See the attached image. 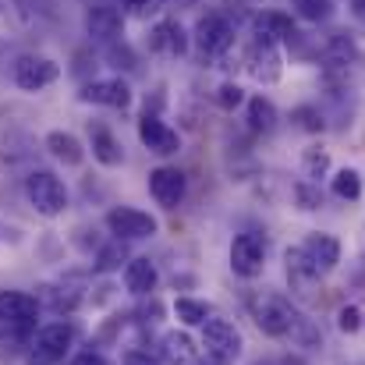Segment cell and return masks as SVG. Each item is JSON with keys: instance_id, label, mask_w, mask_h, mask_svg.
Here are the masks:
<instances>
[{"instance_id": "cell-1", "label": "cell", "mask_w": 365, "mask_h": 365, "mask_svg": "<svg viewBox=\"0 0 365 365\" xmlns=\"http://www.w3.org/2000/svg\"><path fill=\"white\" fill-rule=\"evenodd\" d=\"M252 319H255V327H259L266 337H273V341H291L305 316L298 312V305H294L291 298H284V294H262V298L252 305Z\"/></svg>"}, {"instance_id": "cell-2", "label": "cell", "mask_w": 365, "mask_h": 365, "mask_svg": "<svg viewBox=\"0 0 365 365\" xmlns=\"http://www.w3.org/2000/svg\"><path fill=\"white\" fill-rule=\"evenodd\" d=\"M25 195L39 217H61L68 210V188L53 170H32L25 178Z\"/></svg>"}, {"instance_id": "cell-3", "label": "cell", "mask_w": 365, "mask_h": 365, "mask_svg": "<svg viewBox=\"0 0 365 365\" xmlns=\"http://www.w3.org/2000/svg\"><path fill=\"white\" fill-rule=\"evenodd\" d=\"M227 259H231V273H235V277H242V280L262 277V269H266V238L255 235V231L235 235Z\"/></svg>"}, {"instance_id": "cell-4", "label": "cell", "mask_w": 365, "mask_h": 365, "mask_svg": "<svg viewBox=\"0 0 365 365\" xmlns=\"http://www.w3.org/2000/svg\"><path fill=\"white\" fill-rule=\"evenodd\" d=\"M245 71L259 82V86H277L284 75V53L280 43L269 39H252L248 53H245Z\"/></svg>"}, {"instance_id": "cell-5", "label": "cell", "mask_w": 365, "mask_h": 365, "mask_svg": "<svg viewBox=\"0 0 365 365\" xmlns=\"http://www.w3.org/2000/svg\"><path fill=\"white\" fill-rule=\"evenodd\" d=\"M107 227L121 242H142V238H153L160 231L156 217H149L145 210H135V206H114L107 213Z\"/></svg>"}, {"instance_id": "cell-6", "label": "cell", "mask_w": 365, "mask_h": 365, "mask_svg": "<svg viewBox=\"0 0 365 365\" xmlns=\"http://www.w3.org/2000/svg\"><path fill=\"white\" fill-rule=\"evenodd\" d=\"M36 316H39L36 294L0 291V327H7L14 334H29V330H36Z\"/></svg>"}, {"instance_id": "cell-7", "label": "cell", "mask_w": 365, "mask_h": 365, "mask_svg": "<svg viewBox=\"0 0 365 365\" xmlns=\"http://www.w3.org/2000/svg\"><path fill=\"white\" fill-rule=\"evenodd\" d=\"M57 78H61V64L43 57V53H25L14 64V86L25 93H39V89L53 86Z\"/></svg>"}, {"instance_id": "cell-8", "label": "cell", "mask_w": 365, "mask_h": 365, "mask_svg": "<svg viewBox=\"0 0 365 365\" xmlns=\"http://www.w3.org/2000/svg\"><path fill=\"white\" fill-rule=\"evenodd\" d=\"M195 46L202 50V57H224L235 46V29L224 14H202L195 25Z\"/></svg>"}, {"instance_id": "cell-9", "label": "cell", "mask_w": 365, "mask_h": 365, "mask_svg": "<svg viewBox=\"0 0 365 365\" xmlns=\"http://www.w3.org/2000/svg\"><path fill=\"white\" fill-rule=\"evenodd\" d=\"M202 348H206L210 355H217V359L238 362V359H242V348H245V337L235 323L213 316V319L202 327Z\"/></svg>"}, {"instance_id": "cell-10", "label": "cell", "mask_w": 365, "mask_h": 365, "mask_svg": "<svg viewBox=\"0 0 365 365\" xmlns=\"http://www.w3.org/2000/svg\"><path fill=\"white\" fill-rule=\"evenodd\" d=\"M185 192H188V178L178 167H156V170H149V195L156 199V206L178 210L185 202Z\"/></svg>"}, {"instance_id": "cell-11", "label": "cell", "mask_w": 365, "mask_h": 365, "mask_svg": "<svg viewBox=\"0 0 365 365\" xmlns=\"http://www.w3.org/2000/svg\"><path fill=\"white\" fill-rule=\"evenodd\" d=\"M78 96L82 103H96V107H114V110L131 107V86L121 78H93L82 86Z\"/></svg>"}, {"instance_id": "cell-12", "label": "cell", "mask_w": 365, "mask_h": 365, "mask_svg": "<svg viewBox=\"0 0 365 365\" xmlns=\"http://www.w3.org/2000/svg\"><path fill=\"white\" fill-rule=\"evenodd\" d=\"M138 138H142V145H145L149 153H156V156H174V153L181 149V135L167 121H160L156 114H142Z\"/></svg>"}, {"instance_id": "cell-13", "label": "cell", "mask_w": 365, "mask_h": 365, "mask_svg": "<svg viewBox=\"0 0 365 365\" xmlns=\"http://www.w3.org/2000/svg\"><path fill=\"white\" fill-rule=\"evenodd\" d=\"M156 284H160V269H156V262H153L149 255H135V259L124 266V287H128V294H135V298H153Z\"/></svg>"}, {"instance_id": "cell-14", "label": "cell", "mask_w": 365, "mask_h": 365, "mask_svg": "<svg viewBox=\"0 0 365 365\" xmlns=\"http://www.w3.org/2000/svg\"><path fill=\"white\" fill-rule=\"evenodd\" d=\"M86 29L93 39H103V43H114L124 29V11L114 4H96L86 11Z\"/></svg>"}, {"instance_id": "cell-15", "label": "cell", "mask_w": 365, "mask_h": 365, "mask_svg": "<svg viewBox=\"0 0 365 365\" xmlns=\"http://www.w3.org/2000/svg\"><path fill=\"white\" fill-rule=\"evenodd\" d=\"M302 252H305L309 262L319 269V277L330 273V269H337V262H341V242H337L334 235H327V231L309 235V238L302 242Z\"/></svg>"}, {"instance_id": "cell-16", "label": "cell", "mask_w": 365, "mask_h": 365, "mask_svg": "<svg viewBox=\"0 0 365 365\" xmlns=\"http://www.w3.org/2000/svg\"><path fill=\"white\" fill-rule=\"evenodd\" d=\"M252 29H255V39H269V43H291L298 36L291 14H284V11H259Z\"/></svg>"}, {"instance_id": "cell-17", "label": "cell", "mask_w": 365, "mask_h": 365, "mask_svg": "<svg viewBox=\"0 0 365 365\" xmlns=\"http://www.w3.org/2000/svg\"><path fill=\"white\" fill-rule=\"evenodd\" d=\"M89 149H93V160H100L103 167H118L124 160V149L118 142V135L107 128V124H89Z\"/></svg>"}, {"instance_id": "cell-18", "label": "cell", "mask_w": 365, "mask_h": 365, "mask_svg": "<svg viewBox=\"0 0 365 365\" xmlns=\"http://www.w3.org/2000/svg\"><path fill=\"white\" fill-rule=\"evenodd\" d=\"M160 362H167V365H192V362H199L192 337H188L185 330H167V334L160 337Z\"/></svg>"}, {"instance_id": "cell-19", "label": "cell", "mask_w": 365, "mask_h": 365, "mask_svg": "<svg viewBox=\"0 0 365 365\" xmlns=\"http://www.w3.org/2000/svg\"><path fill=\"white\" fill-rule=\"evenodd\" d=\"M149 46H153V50H163V53H174V57H185V53H188V32H185L178 21L163 18V21L149 32Z\"/></svg>"}, {"instance_id": "cell-20", "label": "cell", "mask_w": 365, "mask_h": 365, "mask_svg": "<svg viewBox=\"0 0 365 365\" xmlns=\"http://www.w3.org/2000/svg\"><path fill=\"white\" fill-rule=\"evenodd\" d=\"M284 262H287V280H291V287H298L302 294L319 280V269L309 262V255L302 252V245L287 248V252H284Z\"/></svg>"}, {"instance_id": "cell-21", "label": "cell", "mask_w": 365, "mask_h": 365, "mask_svg": "<svg viewBox=\"0 0 365 365\" xmlns=\"http://www.w3.org/2000/svg\"><path fill=\"white\" fill-rule=\"evenodd\" d=\"M46 149L53 160H61L64 167H78L86 160V145L71 135V131H50L46 135Z\"/></svg>"}, {"instance_id": "cell-22", "label": "cell", "mask_w": 365, "mask_h": 365, "mask_svg": "<svg viewBox=\"0 0 365 365\" xmlns=\"http://www.w3.org/2000/svg\"><path fill=\"white\" fill-rule=\"evenodd\" d=\"M71 341H75V330H71L64 319L46 323V327L36 330V348H46V351H53V355H61V359H68Z\"/></svg>"}, {"instance_id": "cell-23", "label": "cell", "mask_w": 365, "mask_h": 365, "mask_svg": "<svg viewBox=\"0 0 365 365\" xmlns=\"http://www.w3.org/2000/svg\"><path fill=\"white\" fill-rule=\"evenodd\" d=\"M128 262H131L128 242H121V238H110V242L96 252L93 269H96V273H118V269H121V266H128Z\"/></svg>"}, {"instance_id": "cell-24", "label": "cell", "mask_w": 365, "mask_h": 365, "mask_svg": "<svg viewBox=\"0 0 365 365\" xmlns=\"http://www.w3.org/2000/svg\"><path fill=\"white\" fill-rule=\"evenodd\" d=\"M245 110H248V128H252V131L266 135V131L277 128V107H273V100H266V96H252V100L245 103Z\"/></svg>"}, {"instance_id": "cell-25", "label": "cell", "mask_w": 365, "mask_h": 365, "mask_svg": "<svg viewBox=\"0 0 365 365\" xmlns=\"http://www.w3.org/2000/svg\"><path fill=\"white\" fill-rule=\"evenodd\" d=\"M174 316L185 327H206L213 319V305L210 302H199V298H178L174 302Z\"/></svg>"}, {"instance_id": "cell-26", "label": "cell", "mask_w": 365, "mask_h": 365, "mask_svg": "<svg viewBox=\"0 0 365 365\" xmlns=\"http://www.w3.org/2000/svg\"><path fill=\"white\" fill-rule=\"evenodd\" d=\"M302 178L312 181V185H319L323 178H330V153L319 149V145H309L302 153Z\"/></svg>"}, {"instance_id": "cell-27", "label": "cell", "mask_w": 365, "mask_h": 365, "mask_svg": "<svg viewBox=\"0 0 365 365\" xmlns=\"http://www.w3.org/2000/svg\"><path fill=\"white\" fill-rule=\"evenodd\" d=\"M330 192H334L337 199H344V202H355V199H362V174H359L355 167H344V170H337V174L330 178Z\"/></svg>"}, {"instance_id": "cell-28", "label": "cell", "mask_w": 365, "mask_h": 365, "mask_svg": "<svg viewBox=\"0 0 365 365\" xmlns=\"http://www.w3.org/2000/svg\"><path fill=\"white\" fill-rule=\"evenodd\" d=\"M291 4H294L298 18H305V21H327L334 14V0H291Z\"/></svg>"}, {"instance_id": "cell-29", "label": "cell", "mask_w": 365, "mask_h": 365, "mask_svg": "<svg viewBox=\"0 0 365 365\" xmlns=\"http://www.w3.org/2000/svg\"><path fill=\"white\" fill-rule=\"evenodd\" d=\"M213 100H217L220 110H238L242 103H248V100H245V89L238 82H224V86L213 93Z\"/></svg>"}, {"instance_id": "cell-30", "label": "cell", "mask_w": 365, "mask_h": 365, "mask_svg": "<svg viewBox=\"0 0 365 365\" xmlns=\"http://www.w3.org/2000/svg\"><path fill=\"white\" fill-rule=\"evenodd\" d=\"M294 199H298V210H305V213H312V210L323 206L319 185H312V181H298V185H294Z\"/></svg>"}, {"instance_id": "cell-31", "label": "cell", "mask_w": 365, "mask_h": 365, "mask_svg": "<svg viewBox=\"0 0 365 365\" xmlns=\"http://www.w3.org/2000/svg\"><path fill=\"white\" fill-rule=\"evenodd\" d=\"M337 330L341 334H359L362 330V309L359 305H341L337 309Z\"/></svg>"}, {"instance_id": "cell-32", "label": "cell", "mask_w": 365, "mask_h": 365, "mask_svg": "<svg viewBox=\"0 0 365 365\" xmlns=\"http://www.w3.org/2000/svg\"><path fill=\"white\" fill-rule=\"evenodd\" d=\"M294 118H298V124H302L305 131H323V128H327V124H323V114H319L316 107H298Z\"/></svg>"}, {"instance_id": "cell-33", "label": "cell", "mask_w": 365, "mask_h": 365, "mask_svg": "<svg viewBox=\"0 0 365 365\" xmlns=\"http://www.w3.org/2000/svg\"><path fill=\"white\" fill-rule=\"evenodd\" d=\"M25 365H64V359L53 355V351H46V348H36V344H32V351H29Z\"/></svg>"}, {"instance_id": "cell-34", "label": "cell", "mask_w": 365, "mask_h": 365, "mask_svg": "<svg viewBox=\"0 0 365 365\" xmlns=\"http://www.w3.org/2000/svg\"><path fill=\"white\" fill-rule=\"evenodd\" d=\"M107 57L114 61V68H124V71H128V68H135V57H131V50H128V46H110V53H107Z\"/></svg>"}, {"instance_id": "cell-35", "label": "cell", "mask_w": 365, "mask_h": 365, "mask_svg": "<svg viewBox=\"0 0 365 365\" xmlns=\"http://www.w3.org/2000/svg\"><path fill=\"white\" fill-rule=\"evenodd\" d=\"M68 365H107V359H103L100 351H93V348H89V351H78Z\"/></svg>"}, {"instance_id": "cell-36", "label": "cell", "mask_w": 365, "mask_h": 365, "mask_svg": "<svg viewBox=\"0 0 365 365\" xmlns=\"http://www.w3.org/2000/svg\"><path fill=\"white\" fill-rule=\"evenodd\" d=\"M160 312H163V309H160V302H156V298H149V305H142V309H138V319H142V323H156V319H160Z\"/></svg>"}, {"instance_id": "cell-37", "label": "cell", "mask_w": 365, "mask_h": 365, "mask_svg": "<svg viewBox=\"0 0 365 365\" xmlns=\"http://www.w3.org/2000/svg\"><path fill=\"white\" fill-rule=\"evenodd\" d=\"M124 365H160V362H156L149 351H128V355H124Z\"/></svg>"}, {"instance_id": "cell-38", "label": "cell", "mask_w": 365, "mask_h": 365, "mask_svg": "<svg viewBox=\"0 0 365 365\" xmlns=\"http://www.w3.org/2000/svg\"><path fill=\"white\" fill-rule=\"evenodd\" d=\"M118 4H121V7H131V11H142V14H145V11H156V0H118Z\"/></svg>"}, {"instance_id": "cell-39", "label": "cell", "mask_w": 365, "mask_h": 365, "mask_svg": "<svg viewBox=\"0 0 365 365\" xmlns=\"http://www.w3.org/2000/svg\"><path fill=\"white\" fill-rule=\"evenodd\" d=\"M195 365H235V362H227V359H217V355H210V351H206V355H199V362Z\"/></svg>"}, {"instance_id": "cell-40", "label": "cell", "mask_w": 365, "mask_h": 365, "mask_svg": "<svg viewBox=\"0 0 365 365\" xmlns=\"http://www.w3.org/2000/svg\"><path fill=\"white\" fill-rule=\"evenodd\" d=\"M351 7H355L359 14H365V0H351Z\"/></svg>"}, {"instance_id": "cell-41", "label": "cell", "mask_w": 365, "mask_h": 365, "mask_svg": "<svg viewBox=\"0 0 365 365\" xmlns=\"http://www.w3.org/2000/svg\"><path fill=\"white\" fill-rule=\"evenodd\" d=\"M178 4H195V0H178Z\"/></svg>"}]
</instances>
